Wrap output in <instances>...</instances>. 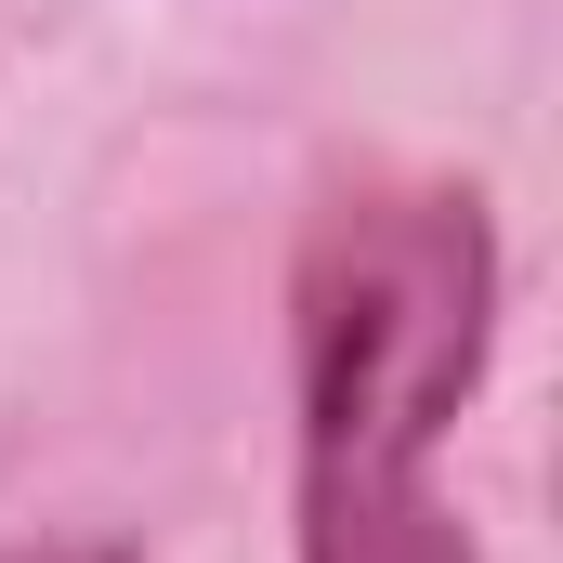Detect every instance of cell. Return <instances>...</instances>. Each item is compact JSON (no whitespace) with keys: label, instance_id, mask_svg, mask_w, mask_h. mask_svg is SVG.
Listing matches in <instances>:
<instances>
[{"label":"cell","instance_id":"cell-2","mask_svg":"<svg viewBox=\"0 0 563 563\" xmlns=\"http://www.w3.org/2000/svg\"><path fill=\"white\" fill-rule=\"evenodd\" d=\"M0 563H132V551H106V538H26V551H0Z\"/></svg>","mask_w":563,"mask_h":563},{"label":"cell","instance_id":"cell-1","mask_svg":"<svg viewBox=\"0 0 563 563\" xmlns=\"http://www.w3.org/2000/svg\"><path fill=\"white\" fill-rule=\"evenodd\" d=\"M498 250L459 184H354L301 236V563H472L432 445L485 380Z\"/></svg>","mask_w":563,"mask_h":563}]
</instances>
